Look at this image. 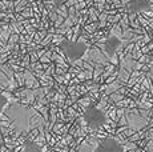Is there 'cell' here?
I'll list each match as a JSON object with an SVG mask.
<instances>
[{"instance_id":"obj_1","label":"cell","mask_w":153,"mask_h":152,"mask_svg":"<svg viewBox=\"0 0 153 152\" xmlns=\"http://www.w3.org/2000/svg\"><path fill=\"white\" fill-rule=\"evenodd\" d=\"M60 47L71 63L80 60L88 49V45L84 42H72V40H63Z\"/></svg>"},{"instance_id":"obj_2","label":"cell","mask_w":153,"mask_h":152,"mask_svg":"<svg viewBox=\"0 0 153 152\" xmlns=\"http://www.w3.org/2000/svg\"><path fill=\"white\" fill-rule=\"evenodd\" d=\"M85 124L91 128H100L105 123V115L101 110H99L97 107H88L84 112L83 116Z\"/></svg>"},{"instance_id":"obj_3","label":"cell","mask_w":153,"mask_h":152,"mask_svg":"<svg viewBox=\"0 0 153 152\" xmlns=\"http://www.w3.org/2000/svg\"><path fill=\"white\" fill-rule=\"evenodd\" d=\"M95 152H123V148L117 140L112 139V137H105L95 148Z\"/></svg>"},{"instance_id":"obj_4","label":"cell","mask_w":153,"mask_h":152,"mask_svg":"<svg viewBox=\"0 0 153 152\" xmlns=\"http://www.w3.org/2000/svg\"><path fill=\"white\" fill-rule=\"evenodd\" d=\"M22 152H42V148L32 140H27L24 143V147H23Z\"/></svg>"},{"instance_id":"obj_5","label":"cell","mask_w":153,"mask_h":152,"mask_svg":"<svg viewBox=\"0 0 153 152\" xmlns=\"http://www.w3.org/2000/svg\"><path fill=\"white\" fill-rule=\"evenodd\" d=\"M8 106V98L4 96L3 93H0V113L4 111V108Z\"/></svg>"}]
</instances>
